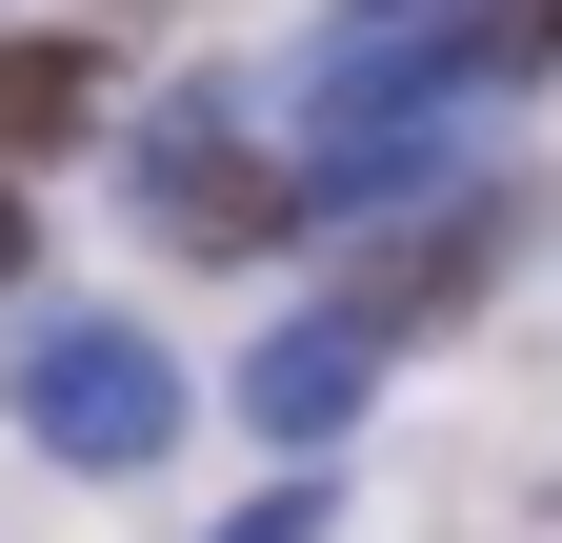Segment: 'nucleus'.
Returning <instances> with one entry per match:
<instances>
[{
  "label": "nucleus",
  "mask_w": 562,
  "mask_h": 543,
  "mask_svg": "<svg viewBox=\"0 0 562 543\" xmlns=\"http://www.w3.org/2000/svg\"><path fill=\"white\" fill-rule=\"evenodd\" d=\"M222 543H322V484H281V503H241Z\"/></svg>",
  "instance_id": "6"
},
{
  "label": "nucleus",
  "mask_w": 562,
  "mask_h": 543,
  "mask_svg": "<svg viewBox=\"0 0 562 543\" xmlns=\"http://www.w3.org/2000/svg\"><path fill=\"white\" fill-rule=\"evenodd\" d=\"M503 242H522V201H503V181H462L442 222H402V242L362 262V282H341V322H382V343H422V322H462L482 282H503Z\"/></svg>",
  "instance_id": "3"
},
{
  "label": "nucleus",
  "mask_w": 562,
  "mask_h": 543,
  "mask_svg": "<svg viewBox=\"0 0 562 543\" xmlns=\"http://www.w3.org/2000/svg\"><path fill=\"white\" fill-rule=\"evenodd\" d=\"M21 262H41V222H21V162H0V282H21Z\"/></svg>",
  "instance_id": "7"
},
{
  "label": "nucleus",
  "mask_w": 562,
  "mask_h": 543,
  "mask_svg": "<svg viewBox=\"0 0 562 543\" xmlns=\"http://www.w3.org/2000/svg\"><path fill=\"white\" fill-rule=\"evenodd\" d=\"M60 142H101V60L81 41H0V162H60Z\"/></svg>",
  "instance_id": "5"
},
{
  "label": "nucleus",
  "mask_w": 562,
  "mask_h": 543,
  "mask_svg": "<svg viewBox=\"0 0 562 543\" xmlns=\"http://www.w3.org/2000/svg\"><path fill=\"white\" fill-rule=\"evenodd\" d=\"M21 423H41V463L121 484V463L181 443V363L140 343V322H60V343H21Z\"/></svg>",
  "instance_id": "1"
},
{
  "label": "nucleus",
  "mask_w": 562,
  "mask_h": 543,
  "mask_svg": "<svg viewBox=\"0 0 562 543\" xmlns=\"http://www.w3.org/2000/svg\"><path fill=\"white\" fill-rule=\"evenodd\" d=\"M140 222H161V242H261V222H281V162L241 142V101H222V81L140 121Z\"/></svg>",
  "instance_id": "2"
},
{
  "label": "nucleus",
  "mask_w": 562,
  "mask_h": 543,
  "mask_svg": "<svg viewBox=\"0 0 562 543\" xmlns=\"http://www.w3.org/2000/svg\"><path fill=\"white\" fill-rule=\"evenodd\" d=\"M362 383H382V322H281V343L241 363V423H261V443H341Z\"/></svg>",
  "instance_id": "4"
}]
</instances>
